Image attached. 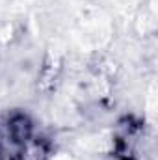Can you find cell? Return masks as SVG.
<instances>
[{"label":"cell","mask_w":158,"mask_h":160,"mask_svg":"<svg viewBox=\"0 0 158 160\" xmlns=\"http://www.w3.org/2000/svg\"><path fill=\"white\" fill-rule=\"evenodd\" d=\"M145 108H147V118H149V121L155 123V119H156V110H158V91H156V82H155V80H153L151 86H149Z\"/></svg>","instance_id":"obj_2"},{"label":"cell","mask_w":158,"mask_h":160,"mask_svg":"<svg viewBox=\"0 0 158 160\" xmlns=\"http://www.w3.org/2000/svg\"><path fill=\"white\" fill-rule=\"evenodd\" d=\"M78 145L84 151H91V153H106L114 147V140L110 132H99V134H91V136H84L80 138Z\"/></svg>","instance_id":"obj_1"},{"label":"cell","mask_w":158,"mask_h":160,"mask_svg":"<svg viewBox=\"0 0 158 160\" xmlns=\"http://www.w3.org/2000/svg\"><path fill=\"white\" fill-rule=\"evenodd\" d=\"M54 160H77V158H73V157H69V155H60V157H56Z\"/></svg>","instance_id":"obj_3"}]
</instances>
